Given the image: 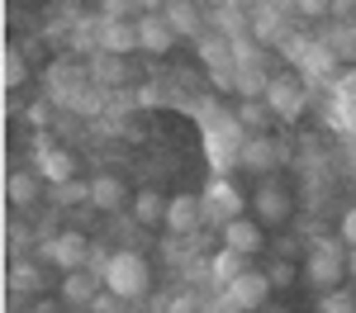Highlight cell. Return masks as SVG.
I'll return each instance as SVG.
<instances>
[{
  "label": "cell",
  "instance_id": "cell-2",
  "mask_svg": "<svg viewBox=\"0 0 356 313\" xmlns=\"http://www.w3.org/2000/svg\"><path fill=\"white\" fill-rule=\"evenodd\" d=\"M200 204H204V223L228 228L233 219H243V195L233 190V180H228V176H214V180L200 190Z\"/></svg>",
  "mask_w": 356,
  "mask_h": 313
},
{
  "label": "cell",
  "instance_id": "cell-31",
  "mask_svg": "<svg viewBox=\"0 0 356 313\" xmlns=\"http://www.w3.org/2000/svg\"><path fill=\"white\" fill-rule=\"evenodd\" d=\"M342 242H347V247L356 252V204L347 209V214H342Z\"/></svg>",
  "mask_w": 356,
  "mask_h": 313
},
{
  "label": "cell",
  "instance_id": "cell-17",
  "mask_svg": "<svg viewBox=\"0 0 356 313\" xmlns=\"http://www.w3.org/2000/svg\"><path fill=\"white\" fill-rule=\"evenodd\" d=\"M43 176H48L53 185H62V180H76V157H72L67 147H48V152H43Z\"/></svg>",
  "mask_w": 356,
  "mask_h": 313
},
{
  "label": "cell",
  "instance_id": "cell-14",
  "mask_svg": "<svg viewBox=\"0 0 356 313\" xmlns=\"http://www.w3.org/2000/svg\"><path fill=\"white\" fill-rule=\"evenodd\" d=\"M86 76H90V85H119L124 81V57L119 53H90V67H86Z\"/></svg>",
  "mask_w": 356,
  "mask_h": 313
},
{
  "label": "cell",
  "instance_id": "cell-4",
  "mask_svg": "<svg viewBox=\"0 0 356 313\" xmlns=\"http://www.w3.org/2000/svg\"><path fill=\"white\" fill-rule=\"evenodd\" d=\"M181 33L171 28V19H166L162 10H152V15H143L138 19V48L143 53H152V57H162V53H171V43H176Z\"/></svg>",
  "mask_w": 356,
  "mask_h": 313
},
{
  "label": "cell",
  "instance_id": "cell-27",
  "mask_svg": "<svg viewBox=\"0 0 356 313\" xmlns=\"http://www.w3.org/2000/svg\"><path fill=\"white\" fill-rule=\"evenodd\" d=\"M200 57L219 71V62H228V43H223V38H209V43H200Z\"/></svg>",
  "mask_w": 356,
  "mask_h": 313
},
{
  "label": "cell",
  "instance_id": "cell-18",
  "mask_svg": "<svg viewBox=\"0 0 356 313\" xmlns=\"http://www.w3.org/2000/svg\"><path fill=\"white\" fill-rule=\"evenodd\" d=\"M233 85L243 90V100H257V95L266 100V90H271V76H266L261 67H252V62H243V67L233 71Z\"/></svg>",
  "mask_w": 356,
  "mask_h": 313
},
{
  "label": "cell",
  "instance_id": "cell-30",
  "mask_svg": "<svg viewBox=\"0 0 356 313\" xmlns=\"http://www.w3.org/2000/svg\"><path fill=\"white\" fill-rule=\"evenodd\" d=\"M295 10L314 19V15H332V0H295Z\"/></svg>",
  "mask_w": 356,
  "mask_h": 313
},
{
  "label": "cell",
  "instance_id": "cell-28",
  "mask_svg": "<svg viewBox=\"0 0 356 313\" xmlns=\"http://www.w3.org/2000/svg\"><path fill=\"white\" fill-rule=\"evenodd\" d=\"M10 285H15V289H38V271H33L29 261H19V266L10 271Z\"/></svg>",
  "mask_w": 356,
  "mask_h": 313
},
{
  "label": "cell",
  "instance_id": "cell-15",
  "mask_svg": "<svg viewBox=\"0 0 356 313\" xmlns=\"http://www.w3.org/2000/svg\"><path fill=\"white\" fill-rule=\"evenodd\" d=\"M243 271H252V266H247V252H233V247H223V252L209 261V276H214V285H219V289H228V285L238 280Z\"/></svg>",
  "mask_w": 356,
  "mask_h": 313
},
{
  "label": "cell",
  "instance_id": "cell-35",
  "mask_svg": "<svg viewBox=\"0 0 356 313\" xmlns=\"http://www.w3.org/2000/svg\"><path fill=\"white\" fill-rule=\"evenodd\" d=\"M29 124L43 128V124H48V105H33V110H29Z\"/></svg>",
  "mask_w": 356,
  "mask_h": 313
},
{
  "label": "cell",
  "instance_id": "cell-19",
  "mask_svg": "<svg viewBox=\"0 0 356 313\" xmlns=\"http://www.w3.org/2000/svg\"><path fill=\"white\" fill-rule=\"evenodd\" d=\"M257 214H261V223H280V219L290 214V195H285L280 185H266V190L257 195Z\"/></svg>",
  "mask_w": 356,
  "mask_h": 313
},
{
  "label": "cell",
  "instance_id": "cell-1",
  "mask_svg": "<svg viewBox=\"0 0 356 313\" xmlns=\"http://www.w3.org/2000/svg\"><path fill=\"white\" fill-rule=\"evenodd\" d=\"M147 285H152V271H147V261L138 252H114L110 256V266H105V289L124 294V299H143Z\"/></svg>",
  "mask_w": 356,
  "mask_h": 313
},
{
  "label": "cell",
  "instance_id": "cell-5",
  "mask_svg": "<svg viewBox=\"0 0 356 313\" xmlns=\"http://www.w3.org/2000/svg\"><path fill=\"white\" fill-rule=\"evenodd\" d=\"M347 276V266H342V252L332 247V242H318L314 256H309V280L318 285V289H337Z\"/></svg>",
  "mask_w": 356,
  "mask_h": 313
},
{
  "label": "cell",
  "instance_id": "cell-16",
  "mask_svg": "<svg viewBox=\"0 0 356 313\" xmlns=\"http://www.w3.org/2000/svg\"><path fill=\"white\" fill-rule=\"evenodd\" d=\"M162 15L171 19V28H176V33H200V24H204V19H200V5H195V0H166Z\"/></svg>",
  "mask_w": 356,
  "mask_h": 313
},
{
  "label": "cell",
  "instance_id": "cell-8",
  "mask_svg": "<svg viewBox=\"0 0 356 313\" xmlns=\"http://www.w3.org/2000/svg\"><path fill=\"white\" fill-rule=\"evenodd\" d=\"M105 289V276L100 271H67L62 276V299L76 304V309H90V299Z\"/></svg>",
  "mask_w": 356,
  "mask_h": 313
},
{
  "label": "cell",
  "instance_id": "cell-6",
  "mask_svg": "<svg viewBox=\"0 0 356 313\" xmlns=\"http://www.w3.org/2000/svg\"><path fill=\"white\" fill-rule=\"evenodd\" d=\"M266 105L275 110V119H300L304 114V85L295 76H271V90H266Z\"/></svg>",
  "mask_w": 356,
  "mask_h": 313
},
{
  "label": "cell",
  "instance_id": "cell-20",
  "mask_svg": "<svg viewBox=\"0 0 356 313\" xmlns=\"http://www.w3.org/2000/svg\"><path fill=\"white\" fill-rule=\"evenodd\" d=\"M271 119H275V110L266 100H243V105H238V124H243L247 133H266Z\"/></svg>",
  "mask_w": 356,
  "mask_h": 313
},
{
  "label": "cell",
  "instance_id": "cell-22",
  "mask_svg": "<svg viewBox=\"0 0 356 313\" xmlns=\"http://www.w3.org/2000/svg\"><path fill=\"white\" fill-rule=\"evenodd\" d=\"M0 81H5V90H15V85L29 81V62L19 48H5V57H0Z\"/></svg>",
  "mask_w": 356,
  "mask_h": 313
},
{
  "label": "cell",
  "instance_id": "cell-29",
  "mask_svg": "<svg viewBox=\"0 0 356 313\" xmlns=\"http://www.w3.org/2000/svg\"><path fill=\"white\" fill-rule=\"evenodd\" d=\"M337 100H342V110L356 114V71H347V76L337 81Z\"/></svg>",
  "mask_w": 356,
  "mask_h": 313
},
{
  "label": "cell",
  "instance_id": "cell-21",
  "mask_svg": "<svg viewBox=\"0 0 356 313\" xmlns=\"http://www.w3.org/2000/svg\"><path fill=\"white\" fill-rule=\"evenodd\" d=\"M134 214H138V223H166V199L157 195V190H138Z\"/></svg>",
  "mask_w": 356,
  "mask_h": 313
},
{
  "label": "cell",
  "instance_id": "cell-26",
  "mask_svg": "<svg viewBox=\"0 0 356 313\" xmlns=\"http://www.w3.org/2000/svg\"><path fill=\"white\" fill-rule=\"evenodd\" d=\"M124 304H129L124 294H114V289H100V294L90 299V309H86V313H124Z\"/></svg>",
  "mask_w": 356,
  "mask_h": 313
},
{
  "label": "cell",
  "instance_id": "cell-7",
  "mask_svg": "<svg viewBox=\"0 0 356 313\" xmlns=\"http://www.w3.org/2000/svg\"><path fill=\"white\" fill-rule=\"evenodd\" d=\"M48 256H53L57 271H81L86 261H90V242H86L81 232H57L53 242H48Z\"/></svg>",
  "mask_w": 356,
  "mask_h": 313
},
{
  "label": "cell",
  "instance_id": "cell-33",
  "mask_svg": "<svg viewBox=\"0 0 356 313\" xmlns=\"http://www.w3.org/2000/svg\"><path fill=\"white\" fill-rule=\"evenodd\" d=\"M323 313H352V304H347L342 294H328V299H323Z\"/></svg>",
  "mask_w": 356,
  "mask_h": 313
},
{
  "label": "cell",
  "instance_id": "cell-32",
  "mask_svg": "<svg viewBox=\"0 0 356 313\" xmlns=\"http://www.w3.org/2000/svg\"><path fill=\"white\" fill-rule=\"evenodd\" d=\"M332 15L352 24V19H356V0H332Z\"/></svg>",
  "mask_w": 356,
  "mask_h": 313
},
{
  "label": "cell",
  "instance_id": "cell-34",
  "mask_svg": "<svg viewBox=\"0 0 356 313\" xmlns=\"http://www.w3.org/2000/svg\"><path fill=\"white\" fill-rule=\"evenodd\" d=\"M266 276H271V285H290V280H295V271H290V266H271Z\"/></svg>",
  "mask_w": 356,
  "mask_h": 313
},
{
  "label": "cell",
  "instance_id": "cell-9",
  "mask_svg": "<svg viewBox=\"0 0 356 313\" xmlns=\"http://www.w3.org/2000/svg\"><path fill=\"white\" fill-rule=\"evenodd\" d=\"M200 223H204L200 195H171L166 199V228H171V232H195Z\"/></svg>",
  "mask_w": 356,
  "mask_h": 313
},
{
  "label": "cell",
  "instance_id": "cell-11",
  "mask_svg": "<svg viewBox=\"0 0 356 313\" xmlns=\"http://www.w3.org/2000/svg\"><path fill=\"white\" fill-rule=\"evenodd\" d=\"M100 48H105V53H134L138 48V19L134 24H129V19H105V24H100Z\"/></svg>",
  "mask_w": 356,
  "mask_h": 313
},
{
  "label": "cell",
  "instance_id": "cell-25",
  "mask_svg": "<svg viewBox=\"0 0 356 313\" xmlns=\"http://www.w3.org/2000/svg\"><path fill=\"white\" fill-rule=\"evenodd\" d=\"M53 195H57V204H86L90 185L86 180H62V185H53Z\"/></svg>",
  "mask_w": 356,
  "mask_h": 313
},
{
  "label": "cell",
  "instance_id": "cell-3",
  "mask_svg": "<svg viewBox=\"0 0 356 313\" xmlns=\"http://www.w3.org/2000/svg\"><path fill=\"white\" fill-rule=\"evenodd\" d=\"M271 289L275 285H271L266 271H243L238 280L223 289V304H228L233 313H252V309H261V304L271 299Z\"/></svg>",
  "mask_w": 356,
  "mask_h": 313
},
{
  "label": "cell",
  "instance_id": "cell-12",
  "mask_svg": "<svg viewBox=\"0 0 356 313\" xmlns=\"http://www.w3.org/2000/svg\"><path fill=\"white\" fill-rule=\"evenodd\" d=\"M90 204L105 209V214H114V209L129 204V185H124L119 176H95V180H90Z\"/></svg>",
  "mask_w": 356,
  "mask_h": 313
},
{
  "label": "cell",
  "instance_id": "cell-36",
  "mask_svg": "<svg viewBox=\"0 0 356 313\" xmlns=\"http://www.w3.org/2000/svg\"><path fill=\"white\" fill-rule=\"evenodd\" d=\"M157 5H166V0H157Z\"/></svg>",
  "mask_w": 356,
  "mask_h": 313
},
{
  "label": "cell",
  "instance_id": "cell-13",
  "mask_svg": "<svg viewBox=\"0 0 356 313\" xmlns=\"http://www.w3.org/2000/svg\"><path fill=\"white\" fill-rule=\"evenodd\" d=\"M261 242H266V237H261V228L252 223V219H233V223L223 228V247H233V252H261Z\"/></svg>",
  "mask_w": 356,
  "mask_h": 313
},
{
  "label": "cell",
  "instance_id": "cell-23",
  "mask_svg": "<svg viewBox=\"0 0 356 313\" xmlns=\"http://www.w3.org/2000/svg\"><path fill=\"white\" fill-rule=\"evenodd\" d=\"M48 81H53V95H72V90L81 85V67H72V62H53Z\"/></svg>",
  "mask_w": 356,
  "mask_h": 313
},
{
  "label": "cell",
  "instance_id": "cell-10",
  "mask_svg": "<svg viewBox=\"0 0 356 313\" xmlns=\"http://www.w3.org/2000/svg\"><path fill=\"white\" fill-rule=\"evenodd\" d=\"M243 167L247 171H275V167H280V147H275L266 133H247V142H243Z\"/></svg>",
  "mask_w": 356,
  "mask_h": 313
},
{
  "label": "cell",
  "instance_id": "cell-24",
  "mask_svg": "<svg viewBox=\"0 0 356 313\" xmlns=\"http://www.w3.org/2000/svg\"><path fill=\"white\" fill-rule=\"evenodd\" d=\"M5 195H10V204H33V199H38V180H33L29 171H15L10 185H5Z\"/></svg>",
  "mask_w": 356,
  "mask_h": 313
}]
</instances>
